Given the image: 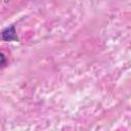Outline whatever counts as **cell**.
Listing matches in <instances>:
<instances>
[{
    "label": "cell",
    "instance_id": "6da1fadb",
    "mask_svg": "<svg viewBox=\"0 0 131 131\" xmlns=\"http://www.w3.org/2000/svg\"><path fill=\"white\" fill-rule=\"evenodd\" d=\"M7 34V38L5 40H13L15 39V32H14V29L11 27V28H7L6 30H4L2 32V35H6Z\"/></svg>",
    "mask_w": 131,
    "mask_h": 131
}]
</instances>
